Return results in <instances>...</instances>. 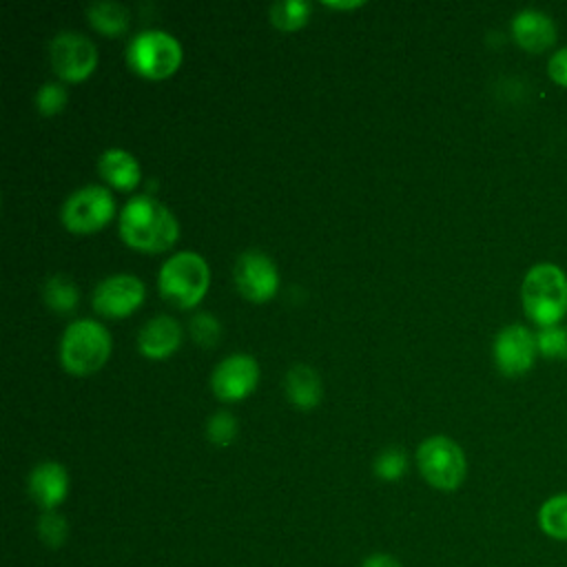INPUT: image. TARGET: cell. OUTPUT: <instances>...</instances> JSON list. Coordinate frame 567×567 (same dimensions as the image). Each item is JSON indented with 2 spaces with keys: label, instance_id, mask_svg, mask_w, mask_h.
<instances>
[{
  "label": "cell",
  "instance_id": "1",
  "mask_svg": "<svg viewBox=\"0 0 567 567\" xmlns=\"http://www.w3.org/2000/svg\"><path fill=\"white\" fill-rule=\"evenodd\" d=\"M117 230L124 244L142 252H162L179 237L175 215L151 195H133L120 210Z\"/></svg>",
  "mask_w": 567,
  "mask_h": 567
},
{
  "label": "cell",
  "instance_id": "2",
  "mask_svg": "<svg viewBox=\"0 0 567 567\" xmlns=\"http://www.w3.org/2000/svg\"><path fill=\"white\" fill-rule=\"evenodd\" d=\"M525 315L540 328L558 326L567 315V277L549 261L536 264L527 270L520 288Z\"/></svg>",
  "mask_w": 567,
  "mask_h": 567
},
{
  "label": "cell",
  "instance_id": "3",
  "mask_svg": "<svg viewBox=\"0 0 567 567\" xmlns=\"http://www.w3.org/2000/svg\"><path fill=\"white\" fill-rule=\"evenodd\" d=\"M111 354V334L95 319H75L64 328L60 341V361L75 377L93 374Z\"/></svg>",
  "mask_w": 567,
  "mask_h": 567
},
{
  "label": "cell",
  "instance_id": "4",
  "mask_svg": "<svg viewBox=\"0 0 567 567\" xmlns=\"http://www.w3.org/2000/svg\"><path fill=\"white\" fill-rule=\"evenodd\" d=\"M208 264L202 255L182 250L168 257L157 272L159 295L177 308H193L208 290Z\"/></svg>",
  "mask_w": 567,
  "mask_h": 567
},
{
  "label": "cell",
  "instance_id": "5",
  "mask_svg": "<svg viewBox=\"0 0 567 567\" xmlns=\"http://www.w3.org/2000/svg\"><path fill=\"white\" fill-rule=\"evenodd\" d=\"M126 64L142 78L162 80L182 64V44L175 35L162 29H144L126 44Z\"/></svg>",
  "mask_w": 567,
  "mask_h": 567
},
{
  "label": "cell",
  "instance_id": "6",
  "mask_svg": "<svg viewBox=\"0 0 567 567\" xmlns=\"http://www.w3.org/2000/svg\"><path fill=\"white\" fill-rule=\"evenodd\" d=\"M416 465L421 476L441 492H452L465 481L467 461L456 441L436 434L425 439L416 450Z\"/></svg>",
  "mask_w": 567,
  "mask_h": 567
},
{
  "label": "cell",
  "instance_id": "7",
  "mask_svg": "<svg viewBox=\"0 0 567 567\" xmlns=\"http://www.w3.org/2000/svg\"><path fill=\"white\" fill-rule=\"evenodd\" d=\"M113 213H115V202L111 190L97 184H89L73 190L64 199L60 217L71 233L86 235L106 226Z\"/></svg>",
  "mask_w": 567,
  "mask_h": 567
},
{
  "label": "cell",
  "instance_id": "8",
  "mask_svg": "<svg viewBox=\"0 0 567 567\" xmlns=\"http://www.w3.org/2000/svg\"><path fill=\"white\" fill-rule=\"evenodd\" d=\"M49 60L53 71L66 82L89 78L97 62L95 44L80 31H60L49 44Z\"/></svg>",
  "mask_w": 567,
  "mask_h": 567
},
{
  "label": "cell",
  "instance_id": "9",
  "mask_svg": "<svg viewBox=\"0 0 567 567\" xmlns=\"http://www.w3.org/2000/svg\"><path fill=\"white\" fill-rule=\"evenodd\" d=\"M233 279L239 295L252 303L268 301L279 288L277 266L261 250H244L233 266Z\"/></svg>",
  "mask_w": 567,
  "mask_h": 567
},
{
  "label": "cell",
  "instance_id": "10",
  "mask_svg": "<svg viewBox=\"0 0 567 567\" xmlns=\"http://www.w3.org/2000/svg\"><path fill=\"white\" fill-rule=\"evenodd\" d=\"M259 381V365L246 352L221 359L210 374V390L221 401H239L248 396Z\"/></svg>",
  "mask_w": 567,
  "mask_h": 567
},
{
  "label": "cell",
  "instance_id": "11",
  "mask_svg": "<svg viewBox=\"0 0 567 567\" xmlns=\"http://www.w3.org/2000/svg\"><path fill=\"white\" fill-rule=\"evenodd\" d=\"M538 343L525 326H505L494 339V361L505 377H523L536 361Z\"/></svg>",
  "mask_w": 567,
  "mask_h": 567
},
{
  "label": "cell",
  "instance_id": "12",
  "mask_svg": "<svg viewBox=\"0 0 567 567\" xmlns=\"http://www.w3.org/2000/svg\"><path fill=\"white\" fill-rule=\"evenodd\" d=\"M144 301V284L140 277L120 272L97 281L93 290V308L102 317H126Z\"/></svg>",
  "mask_w": 567,
  "mask_h": 567
},
{
  "label": "cell",
  "instance_id": "13",
  "mask_svg": "<svg viewBox=\"0 0 567 567\" xmlns=\"http://www.w3.org/2000/svg\"><path fill=\"white\" fill-rule=\"evenodd\" d=\"M27 487L33 503L40 505L44 512H51L69 494V474L64 465L55 461H42L31 470Z\"/></svg>",
  "mask_w": 567,
  "mask_h": 567
},
{
  "label": "cell",
  "instance_id": "14",
  "mask_svg": "<svg viewBox=\"0 0 567 567\" xmlns=\"http://www.w3.org/2000/svg\"><path fill=\"white\" fill-rule=\"evenodd\" d=\"M182 343V326L168 315L151 317L137 332V350L146 359H166Z\"/></svg>",
  "mask_w": 567,
  "mask_h": 567
},
{
  "label": "cell",
  "instance_id": "15",
  "mask_svg": "<svg viewBox=\"0 0 567 567\" xmlns=\"http://www.w3.org/2000/svg\"><path fill=\"white\" fill-rule=\"evenodd\" d=\"M512 35L529 53H543L556 42L554 20L536 9H523L512 20Z\"/></svg>",
  "mask_w": 567,
  "mask_h": 567
},
{
  "label": "cell",
  "instance_id": "16",
  "mask_svg": "<svg viewBox=\"0 0 567 567\" xmlns=\"http://www.w3.org/2000/svg\"><path fill=\"white\" fill-rule=\"evenodd\" d=\"M97 171L104 182L120 190H131L140 184L142 171L137 159L124 148H106L97 157Z\"/></svg>",
  "mask_w": 567,
  "mask_h": 567
},
{
  "label": "cell",
  "instance_id": "17",
  "mask_svg": "<svg viewBox=\"0 0 567 567\" xmlns=\"http://www.w3.org/2000/svg\"><path fill=\"white\" fill-rule=\"evenodd\" d=\"M284 390L290 399L301 410H312L321 401V377L317 374L315 368L306 363L292 365L286 377H284Z\"/></svg>",
  "mask_w": 567,
  "mask_h": 567
},
{
  "label": "cell",
  "instance_id": "18",
  "mask_svg": "<svg viewBox=\"0 0 567 567\" xmlns=\"http://www.w3.org/2000/svg\"><path fill=\"white\" fill-rule=\"evenodd\" d=\"M86 20L104 35H120L128 27V9L120 2L104 0L86 7Z\"/></svg>",
  "mask_w": 567,
  "mask_h": 567
},
{
  "label": "cell",
  "instance_id": "19",
  "mask_svg": "<svg viewBox=\"0 0 567 567\" xmlns=\"http://www.w3.org/2000/svg\"><path fill=\"white\" fill-rule=\"evenodd\" d=\"M538 527L556 540H567V492L547 498L538 509Z\"/></svg>",
  "mask_w": 567,
  "mask_h": 567
},
{
  "label": "cell",
  "instance_id": "20",
  "mask_svg": "<svg viewBox=\"0 0 567 567\" xmlns=\"http://www.w3.org/2000/svg\"><path fill=\"white\" fill-rule=\"evenodd\" d=\"M44 301L51 310L55 312H71L75 306H78V299H80V292L73 284L71 277L66 275H53L44 281Z\"/></svg>",
  "mask_w": 567,
  "mask_h": 567
},
{
  "label": "cell",
  "instance_id": "21",
  "mask_svg": "<svg viewBox=\"0 0 567 567\" xmlns=\"http://www.w3.org/2000/svg\"><path fill=\"white\" fill-rule=\"evenodd\" d=\"M270 20L281 31H295L310 18V4L306 0H277L270 4Z\"/></svg>",
  "mask_w": 567,
  "mask_h": 567
},
{
  "label": "cell",
  "instance_id": "22",
  "mask_svg": "<svg viewBox=\"0 0 567 567\" xmlns=\"http://www.w3.org/2000/svg\"><path fill=\"white\" fill-rule=\"evenodd\" d=\"M38 536L40 540L47 545V547H62L66 536H69V523L62 514H58L55 509L51 512H42L40 518H38Z\"/></svg>",
  "mask_w": 567,
  "mask_h": 567
},
{
  "label": "cell",
  "instance_id": "23",
  "mask_svg": "<svg viewBox=\"0 0 567 567\" xmlns=\"http://www.w3.org/2000/svg\"><path fill=\"white\" fill-rule=\"evenodd\" d=\"M408 467V458L399 447H385L372 463V470L383 481H399Z\"/></svg>",
  "mask_w": 567,
  "mask_h": 567
},
{
  "label": "cell",
  "instance_id": "24",
  "mask_svg": "<svg viewBox=\"0 0 567 567\" xmlns=\"http://www.w3.org/2000/svg\"><path fill=\"white\" fill-rule=\"evenodd\" d=\"M206 436L210 443L224 447L230 445L237 436V419L230 412H215L206 421Z\"/></svg>",
  "mask_w": 567,
  "mask_h": 567
},
{
  "label": "cell",
  "instance_id": "25",
  "mask_svg": "<svg viewBox=\"0 0 567 567\" xmlns=\"http://www.w3.org/2000/svg\"><path fill=\"white\" fill-rule=\"evenodd\" d=\"M538 352L545 359H567V328L563 326H551L543 328L536 334Z\"/></svg>",
  "mask_w": 567,
  "mask_h": 567
},
{
  "label": "cell",
  "instance_id": "26",
  "mask_svg": "<svg viewBox=\"0 0 567 567\" xmlns=\"http://www.w3.org/2000/svg\"><path fill=\"white\" fill-rule=\"evenodd\" d=\"M188 330H190L193 341L199 343V346H204V348L215 346V343L219 341V337H221V326H219V321H217L213 315H208V312H197V315L190 319Z\"/></svg>",
  "mask_w": 567,
  "mask_h": 567
},
{
  "label": "cell",
  "instance_id": "27",
  "mask_svg": "<svg viewBox=\"0 0 567 567\" xmlns=\"http://www.w3.org/2000/svg\"><path fill=\"white\" fill-rule=\"evenodd\" d=\"M69 100V93L62 84L58 82H47L38 89L35 93V109L42 113V115H55L64 109Z\"/></svg>",
  "mask_w": 567,
  "mask_h": 567
},
{
  "label": "cell",
  "instance_id": "28",
  "mask_svg": "<svg viewBox=\"0 0 567 567\" xmlns=\"http://www.w3.org/2000/svg\"><path fill=\"white\" fill-rule=\"evenodd\" d=\"M547 71H549V78H551L556 84L567 86V47H565V49H558V51L549 58Z\"/></svg>",
  "mask_w": 567,
  "mask_h": 567
},
{
  "label": "cell",
  "instance_id": "29",
  "mask_svg": "<svg viewBox=\"0 0 567 567\" xmlns=\"http://www.w3.org/2000/svg\"><path fill=\"white\" fill-rule=\"evenodd\" d=\"M361 567H403V565L390 554H372L363 560Z\"/></svg>",
  "mask_w": 567,
  "mask_h": 567
},
{
  "label": "cell",
  "instance_id": "30",
  "mask_svg": "<svg viewBox=\"0 0 567 567\" xmlns=\"http://www.w3.org/2000/svg\"><path fill=\"white\" fill-rule=\"evenodd\" d=\"M363 2H326V7H332V9H354V7H361Z\"/></svg>",
  "mask_w": 567,
  "mask_h": 567
}]
</instances>
